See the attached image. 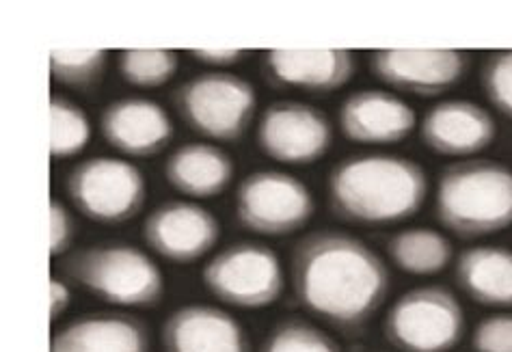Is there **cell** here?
Segmentation results:
<instances>
[{"instance_id":"6da1fadb","label":"cell","mask_w":512,"mask_h":352,"mask_svg":"<svg viewBox=\"0 0 512 352\" xmlns=\"http://www.w3.org/2000/svg\"><path fill=\"white\" fill-rule=\"evenodd\" d=\"M290 279L307 314L346 335L368 329L392 288L383 257L340 229H316L296 242Z\"/></svg>"},{"instance_id":"7a4b0ae2","label":"cell","mask_w":512,"mask_h":352,"mask_svg":"<svg viewBox=\"0 0 512 352\" xmlns=\"http://www.w3.org/2000/svg\"><path fill=\"white\" fill-rule=\"evenodd\" d=\"M428 188V173L415 158L363 152L335 162L327 201L342 223L389 227L413 219L424 208Z\"/></svg>"},{"instance_id":"3957f363","label":"cell","mask_w":512,"mask_h":352,"mask_svg":"<svg viewBox=\"0 0 512 352\" xmlns=\"http://www.w3.org/2000/svg\"><path fill=\"white\" fill-rule=\"evenodd\" d=\"M435 216L463 240L502 234L512 227V169L491 158L450 162L437 175Z\"/></svg>"},{"instance_id":"277c9868","label":"cell","mask_w":512,"mask_h":352,"mask_svg":"<svg viewBox=\"0 0 512 352\" xmlns=\"http://www.w3.org/2000/svg\"><path fill=\"white\" fill-rule=\"evenodd\" d=\"M63 275L96 299L124 309H156L165 296V275L145 249L104 240L65 257Z\"/></svg>"},{"instance_id":"5b68a950","label":"cell","mask_w":512,"mask_h":352,"mask_svg":"<svg viewBox=\"0 0 512 352\" xmlns=\"http://www.w3.org/2000/svg\"><path fill=\"white\" fill-rule=\"evenodd\" d=\"M171 104L186 128L199 137L238 143L247 137L258 113V89L240 74L208 70L175 87Z\"/></svg>"},{"instance_id":"8992f818","label":"cell","mask_w":512,"mask_h":352,"mask_svg":"<svg viewBox=\"0 0 512 352\" xmlns=\"http://www.w3.org/2000/svg\"><path fill=\"white\" fill-rule=\"evenodd\" d=\"M65 195L87 221L117 227L141 214L147 201V180L126 158L91 156L67 171Z\"/></svg>"},{"instance_id":"52a82bcc","label":"cell","mask_w":512,"mask_h":352,"mask_svg":"<svg viewBox=\"0 0 512 352\" xmlns=\"http://www.w3.org/2000/svg\"><path fill=\"white\" fill-rule=\"evenodd\" d=\"M201 281L217 301L242 311H260L281 299L286 270L277 251L264 242L238 240L210 257Z\"/></svg>"},{"instance_id":"ba28073f","label":"cell","mask_w":512,"mask_h":352,"mask_svg":"<svg viewBox=\"0 0 512 352\" xmlns=\"http://www.w3.org/2000/svg\"><path fill=\"white\" fill-rule=\"evenodd\" d=\"M465 329L461 301L439 283L400 294L383 320L385 340L398 352H452L465 337Z\"/></svg>"},{"instance_id":"9c48e42d","label":"cell","mask_w":512,"mask_h":352,"mask_svg":"<svg viewBox=\"0 0 512 352\" xmlns=\"http://www.w3.org/2000/svg\"><path fill=\"white\" fill-rule=\"evenodd\" d=\"M234 214L242 229L266 238L301 232L314 219L316 197L301 178L279 169H260L240 180Z\"/></svg>"},{"instance_id":"30bf717a","label":"cell","mask_w":512,"mask_h":352,"mask_svg":"<svg viewBox=\"0 0 512 352\" xmlns=\"http://www.w3.org/2000/svg\"><path fill=\"white\" fill-rule=\"evenodd\" d=\"M260 152L279 165L309 167L331 152L333 124L322 108L301 100L268 104L255 128Z\"/></svg>"},{"instance_id":"8fae6325","label":"cell","mask_w":512,"mask_h":352,"mask_svg":"<svg viewBox=\"0 0 512 352\" xmlns=\"http://www.w3.org/2000/svg\"><path fill=\"white\" fill-rule=\"evenodd\" d=\"M145 247L171 264H195L221 240L217 214L193 199H169L145 216Z\"/></svg>"},{"instance_id":"7c38bea8","label":"cell","mask_w":512,"mask_h":352,"mask_svg":"<svg viewBox=\"0 0 512 352\" xmlns=\"http://www.w3.org/2000/svg\"><path fill=\"white\" fill-rule=\"evenodd\" d=\"M463 50H374L368 54L370 74L394 93L437 98L454 89L469 72Z\"/></svg>"},{"instance_id":"4fadbf2b","label":"cell","mask_w":512,"mask_h":352,"mask_svg":"<svg viewBox=\"0 0 512 352\" xmlns=\"http://www.w3.org/2000/svg\"><path fill=\"white\" fill-rule=\"evenodd\" d=\"M357 70V54L346 48L266 50L260 59V72L268 87L309 96H329L344 89Z\"/></svg>"},{"instance_id":"5bb4252c","label":"cell","mask_w":512,"mask_h":352,"mask_svg":"<svg viewBox=\"0 0 512 352\" xmlns=\"http://www.w3.org/2000/svg\"><path fill=\"white\" fill-rule=\"evenodd\" d=\"M497 139V121L474 100L448 98L433 104L420 121V141L428 152L446 158H476Z\"/></svg>"},{"instance_id":"9a60e30c","label":"cell","mask_w":512,"mask_h":352,"mask_svg":"<svg viewBox=\"0 0 512 352\" xmlns=\"http://www.w3.org/2000/svg\"><path fill=\"white\" fill-rule=\"evenodd\" d=\"M338 126L350 143L398 145L417 128V113L400 93L363 87L348 93L340 104Z\"/></svg>"},{"instance_id":"2e32d148","label":"cell","mask_w":512,"mask_h":352,"mask_svg":"<svg viewBox=\"0 0 512 352\" xmlns=\"http://www.w3.org/2000/svg\"><path fill=\"white\" fill-rule=\"evenodd\" d=\"M100 132L115 152L141 160L163 154L175 137V126L160 102L124 96L102 108Z\"/></svg>"},{"instance_id":"e0dca14e","label":"cell","mask_w":512,"mask_h":352,"mask_svg":"<svg viewBox=\"0 0 512 352\" xmlns=\"http://www.w3.org/2000/svg\"><path fill=\"white\" fill-rule=\"evenodd\" d=\"M163 352H251L242 322L208 303H186L173 309L160 327Z\"/></svg>"},{"instance_id":"ac0fdd59","label":"cell","mask_w":512,"mask_h":352,"mask_svg":"<svg viewBox=\"0 0 512 352\" xmlns=\"http://www.w3.org/2000/svg\"><path fill=\"white\" fill-rule=\"evenodd\" d=\"M50 352H152V329L128 311H89L55 331Z\"/></svg>"},{"instance_id":"d6986e66","label":"cell","mask_w":512,"mask_h":352,"mask_svg":"<svg viewBox=\"0 0 512 352\" xmlns=\"http://www.w3.org/2000/svg\"><path fill=\"white\" fill-rule=\"evenodd\" d=\"M234 160L223 147L208 141H188L167 156L163 175L167 184L184 197L214 199L234 182Z\"/></svg>"},{"instance_id":"ffe728a7","label":"cell","mask_w":512,"mask_h":352,"mask_svg":"<svg viewBox=\"0 0 512 352\" xmlns=\"http://www.w3.org/2000/svg\"><path fill=\"white\" fill-rule=\"evenodd\" d=\"M454 281L474 303L512 309V249L474 245L456 257Z\"/></svg>"},{"instance_id":"44dd1931","label":"cell","mask_w":512,"mask_h":352,"mask_svg":"<svg viewBox=\"0 0 512 352\" xmlns=\"http://www.w3.org/2000/svg\"><path fill=\"white\" fill-rule=\"evenodd\" d=\"M387 255L404 275L435 277L452 264L454 245L435 227L413 225L389 238Z\"/></svg>"},{"instance_id":"7402d4cb","label":"cell","mask_w":512,"mask_h":352,"mask_svg":"<svg viewBox=\"0 0 512 352\" xmlns=\"http://www.w3.org/2000/svg\"><path fill=\"white\" fill-rule=\"evenodd\" d=\"M93 137L87 111L74 100L55 93L50 100V156L70 160L83 154Z\"/></svg>"},{"instance_id":"603a6c76","label":"cell","mask_w":512,"mask_h":352,"mask_svg":"<svg viewBox=\"0 0 512 352\" xmlns=\"http://www.w3.org/2000/svg\"><path fill=\"white\" fill-rule=\"evenodd\" d=\"M180 70V54L167 48H134L117 54V72L134 89L165 87Z\"/></svg>"},{"instance_id":"cb8c5ba5","label":"cell","mask_w":512,"mask_h":352,"mask_svg":"<svg viewBox=\"0 0 512 352\" xmlns=\"http://www.w3.org/2000/svg\"><path fill=\"white\" fill-rule=\"evenodd\" d=\"M109 67V52L106 50H52L50 52V74L55 83L78 93L96 91Z\"/></svg>"},{"instance_id":"d4e9b609","label":"cell","mask_w":512,"mask_h":352,"mask_svg":"<svg viewBox=\"0 0 512 352\" xmlns=\"http://www.w3.org/2000/svg\"><path fill=\"white\" fill-rule=\"evenodd\" d=\"M260 352H342V346L318 324L290 316L266 333Z\"/></svg>"},{"instance_id":"484cf974","label":"cell","mask_w":512,"mask_h":352,"mask_svg":"<svg viewBox=\"0 0 512 352\" xmlns=\"http://www.w3.org/2000/svg\"><path fill=\"white\" fill-rule=\"evenodd\" d=\"M480 85L495 111L512 121V50L487 54L480 70Z\"/></svg>"},{"instance_id":"4316f807","label":"cell","mask_w":512,"mask_h":352,"mask_svg":"<svg viewBox=\"0 0 512 352\" xmlns=\"http://www.w3.org/2000/svg\"><path fill=\"white\" fill-rule=\"evenodd\" d=\"M474 352H512V314L497 311L484 316L471 335Z\"/></svg>"},{"instance_id":"83f0119b","label":"cell","mask_w":512,"mask_h":352,"mask_svg":"<svg viewBox=\"0 0 512 352\" xmlns=\"http://www.w3.org/2000/svg\"><path fill=\"white\" fill-rule=\"evenodd\" d=\"M78 234L76 219L72 210L61 199L50 201V255L61 257L74 247Z\"/></svg>"},{"instance_id":"f1b7e54d","label":"cell","mask_w":512,"mask_h":352,"mask_svg":"<svg viewBox=\"0 0 512 352\" xmlns=\"http://www.w3.org/2000/svg\"><path fill=\"white\" fill-rule=\"evenodd\" d=\"M191 57L197 61V63H204L208 67H212V70H223V67H232L236 63H242L245 61V57L249 54V50H191L188 52Z\"/></svg>"},{"instance_id":"f546056e","label":"cell","mask_w":512,"mask_h":352,"mask_svg":"<svg viewBox=\"0 0 512 352\" xmlns=\"http://www.w3.org/2000/svg\"><path fill=\"white\" fill-rule=\"evenodd\" d=\"M74 301V292L70 288V283L59 277L50 279V320L57 322L61 320L67 309L72 307Z\"/></svg>"}]
</instances>
